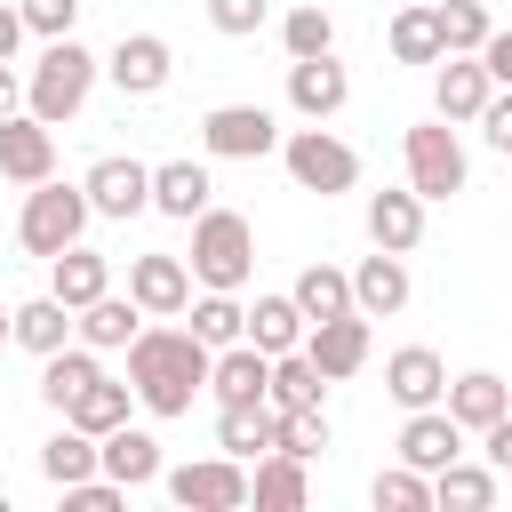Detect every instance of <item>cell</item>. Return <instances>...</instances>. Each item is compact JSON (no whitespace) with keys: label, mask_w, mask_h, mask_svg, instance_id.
Returning <instances> with one entry per match:
<instances>
[{"label":"cell","mask_w":512,"mask_h":512,"mask_svg":"<svg viewBox=\"0 0 512 512\" xmlns=\"http://www.w3.org/2000/svg\"><path fill=\"white\" fill-rule=\"evenodd\" d=\"M0 512H8V496H0Z\"/></svg>","instance_id":"obj_49"},{"label":"cell","mask_w":512,"mask_h":512,"mask_svg":"<svg viewBox=\"0 0 512 512\" xmlns=\"http://www.w3.org/2000/svg\"><path fill=\"white\" fill-rule=\"evenodd\" d=\"M288 296H296V312H304V328H312V320H336V312H352V280H344L336 264H304Z\"/></svg>","instance_id":"obj_33"},{"label":"cell","mask_w":512,"mask_h":512,"mask_svg":"<svg viewBox=\"0 0 512 512\" xmlns=\"http://www.w3.org/2000/svg\"><path fill=\"white\" fill-rule=\"evenodd\" d=\"M280 144V120L264 104H208L200 112V152L208 160H264Z\"/></svg>","instance_id":"obj_8"},{"label":"cell","mask_w":512,"mask_h":512,"mask_svg":"<svg viewBox=\"0 0 512 512\" xmlns=\"http://www.w3.org/2000/svg\"><path fill=\"white\" fill-rule=\"evenodd\" d=\"M88 376H104L88 344H56V352H40V400H48V408H64Z\"/></svg>","instance_id":"obj_36"},{"label":"cell","mask_w":512,"mask_h":512,"mask_svg":"<svg viewBox=\"0 0 512 512\" xmlns=\"http://www.w3.org/2000/svg\"><path fill=\"white\" fill-rule=\"evenodd\" d=\"M448 456H464V424H456L448 408H408V424H400V464H416V472L432 480Z\"/></svg>","instance_id":"obj_17"},{"label":"cell","mask_w":512,"mask_h":512,"mask_svg":"<svg viewBox=\"0 0 512 512\" xmlns=\"http://www.w3.org/2000/svg\"><path fill=\"white\" fill-rule=\"evenodd\" d=\"M432 24H440V56H472L488 40V0H440Z\"/></svg>","instance_id":"obj_40"},{"label":"cell","mask_w":512,"mask_h":512,"mask_svg":"<svg viewBox=\"0 0 512 512\" xmlns=\"http://www.w3.org/2000/svg\"><path fill=\"white\" fill-rule=\"evenodd\" d=\"M400 160H408V192H416V200H456L464 176H472V160H464V144H456V120H440V112H432L424 128H408Z\"/></svg>","instance_id":"obj_6"},{"label":"cell","mask_w":512,"mask_h":512,"mask_svg":"<svg viewBox=\"0 0 512 512\" xmlns=\"http://www.w3.org/2000/svg\"><path fill=\"white\" fill-rule=\"evenodd\" d=\"M16 40H24V16H16V0H0V64L16 56Z\"/></svg>","instance_id":"obj_46"},{"label":"cell","mask_w":512,"mask_h":512,"mask_svg":"<svg viewBox=\"0 0 512 512\" xmlns=\"http://www.w3.org/2000/svg\"><path fill=\"white\" fill-rule=\"evenodd\" d=\"M104 288H112V256H96V248H80V240L48 256V296H56L64 312H80V304L104 296Z\"/></svg>","instance_id":"obj_20"},{"label":"cell","mask_w":512,"mask_h":512,"mask_svg":"<svg viewBox=\"0 0 512 512\" xmlns=\"http://www.w3.org/2000/svg\"><path fill=\"white\" fill-rule=\"evenodd\" d=\"M56 416H64V424H80V432L96 440V432H112V424L128 416V384H112V376H88V384H80V392H72Z\"/></svg>","instance_id":"obj_31"},{"label":"cell","mask_w":512,"mask_h":512,"mask_svg":"<svg viewBox=\"0 0 512 512\" xmlns=\"http://www.w3.org/2000/svg\"><path fill=\"white\" fill-rule=\"evenodd\" d=\"M160 488H168L184 512H240V504H248V464L216 448V456H200V464H176V472L160 464Z\"/></svg>","instance_id":"obj_7"},{"label":"cell","mask_w":512,"mask_h":512,"mask_svg":"<svg viewBox=\"0 0 512 512\" xmlns=\"http://www.w3.org/2000/svg\"><path fill=\"white\" fill-rule=\"evenodd\" d=\"M0 344H8V304H0Z\"/></svg>","instance_id":"obj_48"},{"label":"cell","mask_w":512,"mask_h":512,"mask_svg":"<svg viewBox=\"0 0 512 512\" xmlns=\"http://www.w3.org/2000/svg\"><path fill=\"white\" fill-rule=\"evenodd\" d=\"M80 192H88V216L128 224V216H144V208H152V168H144V160H128V152H104V160L80 176Z\"/></svg>","instance_id":"obj_9"},{"label":"cell","mask_w":512,"mask_h":512,"mask_svg":"<svg viewBox=\"0 0 512 512\" xmlns=\"http://www.w3.org/2000/svg\"><path fill=\"white\" fill-rule=\"evenodd\" d=\"M80 232H88V192L80 184H56V176L24 184V216H16V248L24 256H56Z\"/></svg>","instance_id":"obj_4"},{"label":"cell","mask_w":512,"mask_h":512,"mask_svg":"<svg viewBox=\"0 0 512 512\" xmlns=\"http://www.w3.org/2000/svg\"><path fill=\"white\" fill-rule=\"evenodd\" d=\"M136 328H144V312H136L128 296H112V288H104V296H88V304L72 312V344H88V352H120Z\"/></svg>","instance_id":"obj_23"},{"label":"cell","mask_w":512,"mask_h":512,"mask_svg":"<svg viewBox=\"0 0 512 512\" xmlns=\"http://www.w3.org/2000/svg\"><path fill=\"white\" fill-rule=\"evenodd\" d=\"M392 64H440V24H432V0H408L392 16Z\"/></svg>","instance_id":"obj_35"},{"label":"cell","mask_w":512,"mask_h":512,"mask_svg":"<svg viewBox=\"0 0 512 512\" xmlns=\"http://www.w3.org/2000/svg\"><path fill=\"white\" fill-rule=\"evenodd\" d=\"M368 240L376 248H392V256H408L416 240H424V200L400 184V192H368Z\"/></svg>","instance_id":"obj_27"},{"label":"cell","mask_w":512,"mask_h":512,"mask_svg":"<svg viewBox=\"0 0 512 512\" xmlns=\"http://www.w3.org/2000/svg\"><path fill=\"white\" fill-rule=\"evenodd\" d=\"M192 312V336L216 352V344H240V296L232 288H200V304H184Z\"/></svg>","instance_id":"obj_41"},{"label":"cell","mask_w":512,"mask_h":512,"mask_svg":"<svg viewBox=\"0 0 512 512\" xmlns=\"http://www.w3.org/2000/svg\"><path fill=\"white\" fill-rule=\"evenodd\" d=\"M40 472H48V488H64V480H88V472H96V440H88L80 424H64L56 440H40Z\"/></svg>","instance_id":"obj_38"},{"label":"cell","mask_w":512,"mask_h":512,"mask_svg":"<svg viewBox=\"0 0 512 512\" xmlns=\"http://www.w3.org/2000/svg\"><path fill=\"white\" fill-rule=\"evenodd\" d=\"M96 472L120 480V488H152V480H160V440L120 416L112 432H96Z\"/></svg>","instance_id":"obj_14"},{"label":"cell","mask_w":512,"mask_h":512,"mask_svg":"<svg viewBox=\"0 0 512 512\" xmlns=\"http://www.w3.org/2000/svg\"><path fill=\"white\" fill-rule=\"evenodd\" d=\"M368 504H376V512H432V480H424L416 464H384V472L368 480Z\"/></svg>","instance_id":"obj_39"},{"label":"cell","mask_w":512,"mask_h":512,"mask_svg":"<svg viewBox=\"0 0 512 512\" xmlns=\"http://www.w3.org/2000/svg\"><path fill=\"white\" fill-rule=\"evenodd\" d=\"M16 16H24V32H40V40H64V32L80 24V0H16Z\"/></svg>","instance_id":"obj_42"},{"label":"cell","mask_w":512,"mask_h":512,"mask_svg":"<svg viewBox=\"0 0 512 512\" xmlns=\"http://www.w3.org/2000/svg\"><path fill=\"white\" fill-rule=\"evenodd\" d=\"M264 16H272V0H208V24H216L224 40H248V32H264Z\"/></svg>","instance_id":"obj_43"},{"label":"cell","mask_w":512,"mask_h":512,"mask_svg":"<svg viewBox=\"0 0 512 512\" xmlns=\"http://www.w3.org/2000/svg\"><path fill=\"white\" fill-rule=\"evenodd\" d=\"M208 200H216V184H208V160H160V168H152V208H160V216L192 224Z\"/></svg>","instance_id":"obj_22"},{"label":"cell","mask_w":512,"mask_h":512,"mask_svg":"<svg viewBox=\"0 0 512 512\" xmlns=\"http://www.w3.org/2000/svg\"><path fill=\"white\" fill-rule=\"evenodd\" d=\"M496 496H504L496 464H464V456H448V464L432 472V504H440V512H496Z\"/></svg>","instance_id":"obj_26"},{"label":"cell","mask_w":512,"mask_h":512,"mask_svg":"<svg viewBox=\"0 0 512 512\" xmlns=\"http://www.w3.org/2000/svg\"><path fill=\"white\" fill-rule=\"evenodd\" d=\"M328 392V376L304 360V352H272V368H264V408H312Z\"/></svg>","instance_id":"obj_30"},{"label":"cell","mask_w":512,"mask_h":512,"mask_svg":"<svg viewBox=\"0 0 512 512\" xmlns=\"http://www.w3.org/2000/svg\"><path fill=\"white\" fill-rule=\"evenodd\" d=\"M304 496H312V480H304V456H280V448L248 456V504H264V512H296Z\"/></svg>","instance_id":"obj_25"},{"label":"cell","mask_w":512,"mask_h":512,"mask_svg":"<svg viewBox=\"0 0 512 512\" xmlns=\"http://www.w3.org/2000/svg\"><path fill=\"white\" fill-rule=\"evenodd\" d=\"M184 272L200 280V288H248V272H256V224L240 216V208H200L192 216V256H184Z\"/></svg>","instance_id":"obj_2"},{"label":"cell","mask_w":512,"mask_h":512,"mask_svg":"<svg viewBox=\"0 0 512 512\" xmlns=\"http://www.w3.org/2000/svg\"><path fill=\"white\" fill-rule=\"evenodd\" d=\"M88 88H96V56L64 32V40H48V48H40V64L24 72V112H32V120H48V128H64V120L88 104Z\"/></svg>","instance_id":"obj_3"},{"label":"cell","mask_w":512,"mask_h":512,"mask_svg":"<svg viewBox=\"0 0 512 512\" xmlns=\"http://www.w3.org/2000/svg\"><path fill=\"white\" fill-rule=\"evenodd\" d=\"M272 152L288 160L296 192H320V200H336V192H352V184H360V152H352L344 136H328L320 120H312V128H288Z\"/></svg>","instance_id":"obj_5"},{"label":"cell","mask_w":512,"mask_h":512,"mask_svg":"<svg viewBox=\"0 0 512 512\" xmlns=\"http://www.w3.org/2000/svg\"><path fill=\"white\" fill-rule=\"evenodd\" d=\"M344 280H352V312H360V320H392V312L408 304V256H392V248L360 256Z\"/></svg>","instance_id":"obj_16"},{"label":"cell","mask_w":512,"mask_h":512,"mask_svg":"<svg viewBox=\"0 0 512 512\" xmlns=\"http://www.w3.org/2000/svg\"><path fill=\"white\" fill-rule=\"evenodd\" d=\"M272 448L312 464V456L328 448V416H320V400H312V408H272Z\"/></svg>","instance_id":"obj_37"},{"label":"cell","mask_w":512,"mask_h":512,"mask_svg":"<svg viewBox=\"0 0 512 512\" xmlns=\"http://www.w3.org/2000/svg\"><path fill=\"white\" fill-rule=\"evenodd\" d=\"M208 384V344L192 328H136L128 336V400L144 416H192Z\"/></svg>","instance_id":"obj_1"},{"label":"cell","mask_w":512,"mask_h":512,"mask_svg":"<svg viewBox=\"0 0 512 512\" xmlns=\"http://www.w3.org/2000/svg\"><path fill=\"white\" fill-rule=\"evenodd\" d=\"M96 72H112V88H120V96H160V88H168V72H176V48H168L160 32H120V48H112Z\"/></svg>","instance_id":"obj_12"},{"label":"cell","mask_w":512,"mask_h":512,"mask_svg":"<svg viewBox=\"0 0 512 512\" xmlns=\"http://www.w3.org/2000/svg\"><path fill=\"white\" fill-rule=\"evenodd\" d=\"M0 176H8V184L56 176V128L32 120V112H8V120H0Z\"/></svg>","instance_id":"obj_15"},{"label":"cell","mask_w":512,"mask_h":512,"mask_svg":"<svg viewBox=\"0 0 512 512\" xmlns=\"http://www.w3.org/2000/svg\"><path fill=\"white\" fill-rule=\"evenodd\" d=\"M352 104V72L336 64V48L328 56H288V112L296 120H336Z\"/></svg>","instance_id":"obj_11"},{"label":"cell","mask_w":512,"mask_h":512,"mask_svg":"<svg viewBox=\"0 0 512 512\" xmlns=\"http://www.w3.org/2000/svg\"><path fill=\"white\" fill-rule=\"evenodd\" d=\"M280 48H288V56H328V48H336V16H328V0H288V16H280Z\"/></svg>","instance_id":"obj_34"},{"label":"cell","mask_w":512,"mask_h":512,"mask_svg":"<svg viewBox=\"0 0 512 512\" xmlns=\"http://www.w3.org/2000/svg\"><path fill=\"white\" fill-rule=\"evenodd\" d=\"M488 96H496V80L480 72V56H440V72H432V112L440 120H472Z\"/></svg>","instance_id":"obj_21"},{"label":"cell","mask_w":512,"mask_h":512,"mask_svg":"<svg viewBox=\"0 0 512 512\" xmlns=\"http://www.w3.org/2000/svg\"><path fill=\"white\" fill-rule=\"evenodd\" d=\"M328 384H344V376H360L368 368V320L360 312H336V320H312L304 328V344H296Z\"/></svg>","instance_id":"obj_13"},{"label":"cell","mask_w":512,"mask_h":512,"mask_svg":"<svg viewBox=\"0 0 512 512\" xmlns=\"http://www.w3.org/2000/svg\"><path fill=\"white\" fill-rule=\"evenodd\" d=\"M8 112H24V80H16V64H0V120Z\"/></svg>","instance_id":"obj_47"},{"label":"cell","mask_w":512,"mask_h":512,"mask_svg":"<svg viewBox=\"0 0 512 512\" xmlns=\"http://www.w3.org/2000/svg\"><path fill=\"white\" fill-rule=\"evenodd\" d=\"M264 368H272V352H256L248 336H240V344H216L200 392H216V408H232V400H264Z\"/></svg>","instance_id":"obj_18"},{"label":"cell","mask_w":512,"mask_h":512,"mask_svg":"<svg viewBox=\"0 0 512 512\" xmlns=\"http://www.w3.org/2000/svg\"><path fill=\"white\" fill-rule=\"evenodd\" d=\"M216 448L240 456V464L264 456V448H272V408H264V400H232V408H216Z\"/></svg>","instance_id":"obj_32"},{"label":"cell","mask_w":512,"mask_h":512,"mask_svg":"<svg viewBox=\"0 0 512 512\" xmlns=\"http://www.w3.org/2000/svg\"><path fill=\"white\" fill-rule=\"evenodd\" d=\"M128 304H136L144 320H176V312L192 304V272H184V256H168V248L128 256Z\"/></svg>","instance_id":"obj_10"},{"label":"cell","mask_w":512,"mask_h":512,"mask_svg":"<svg viewBox=\"0 0 512 512\" xmlns=\"http://www.w3.org/2000/svg\"><path fill=\"white\" fill-rule=\"evenodd\" d=\"M440 384H448V360H440L432 344H400V352L384 360V392H392L400 408H440Z\"/></svg>","instance_id":"obj_19"},{"label":"cell","mask_w":512,"mask_h":512,"mask_svg":"<svg viewBox=\"0 0 512 512\" xmlns=\"http://www.w3.org/2000/svg\"><path fill=\"white\" fill-rule=\"evenodd\" d=\"M472 120H480V136H488V152H512V96H504V88H496V96H488V104H480Z\"/></svg>","instance_id":"obj_45"},{"label":"cell","mask_w":512,"mask_h":512,"mask_svg":"<svg viewBox=\"0 0 512 512\" xmlns=\"http://www.w3.org/2000/svg\"><path fill=\"white\" fill-rule=\"evenodd\" d=\"M240 336H248L256 352H296V344H304L296 296H256V304H240Z\"/></svg>","instance_id":"obj_28"},{"label":"cell","mask_w":512,"mask_h":512,"mask_svg":"<svg viewBox=\"0 0 512 512\" xmlns=\"http://www.w3.org/2000/svg\"><path fill=\"white\" fill-rule=\"evenodd\" d=\"M440 408H448V416H456L464 432H480V424L512 416V392H504V376H496V368H472V376L440 384Z\"/></svg>","instance_id":"obj_24"},{"label":"cell","mask_w":512,"mask_h":512,"mask_svg":"<svg viewBox=\"0 0 512 512\" xmlns=\"http://www.w3.org/2000/svg\"><path fill=\"white\" fill-rule=\"evenodd\" d=\"M56 496H64L72 512H120V496H128V488H120V480H104V472H88V480H64Z\"/></svg>","instance_id":"obj_44"},{"label":"cell","mask_w":512,"mask_h":512,"mask_svg":"<svg viewBox=\"0 0 512 512\" xmlns=\"http://www.w3.org/2000/svg\"><path fill=\"white\" fill-rule=\"evenodd\" d=\"M8 344H24V352L40 360V352L72 344V312H64L56 296H32V304H16V312H8Z\"/></svg>","instance_id":"obj_29"}]
</instances>
